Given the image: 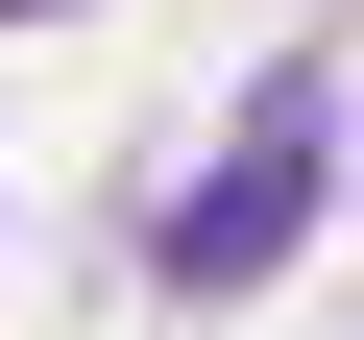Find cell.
I'll return each mask as SVG.
<instances>
[{
    "label": "cell",
    "mask_w": 364,
    "mask_h": 340,
    "mask_svg": "<svg viewBox=\"0 0 364 340\" xmlns=\"http://www.w3.org/2000/svg\"><path fill=\"white\" fill-rule=\"evenodd\" d=\"M316 170H340V97H316V73H267V97L219 122V170L170 195V292H267V267L316 243Z\"/></svg>",
    "instance_id": "cell-1"
}]
</instances>
